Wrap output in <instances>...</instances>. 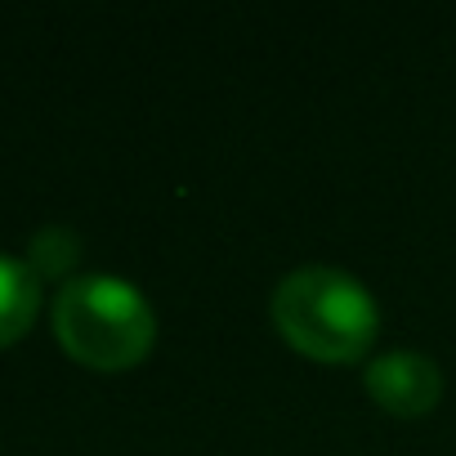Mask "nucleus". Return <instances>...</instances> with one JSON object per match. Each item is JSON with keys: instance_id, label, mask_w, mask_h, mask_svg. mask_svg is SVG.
<instances>
[{"instance_id": "f257e3e1", "label": "nucleus", "mask_w": 456, "mask_h": 456, "mask_svg": "<svg viewBox=\"0 0 456 456\" xmlns=\"http://www.w3.org/2000/svg\"><path fill=\"white\" fill-rule=\"evenodd\" d=\"M278 336L314 362H358L376 340V300L367 287L340 269L309 265L278 282L273 291Z\"/></svg>"}, {"instance_id": "f03ea898", "label": "nucleus", "mask_w": 456, "mask_h": 456, "mask_svg": "<svg viewBox=\"0 0 456 456\" xmlns=\"http://www.w3.org/2000/svg\"><path fill=\"white\" fill-rule=\"evenodd\" d=\"M54 336L72 362L90 371H126L152 354V305L126 278H72L54 296Z\"/></svg>"}, {"instance_id": "7ed1b4c3", "label": "nucleus", "mask_w": 456, "mask_h": 456, "mask_svg": "<svg viewBox=\"0 0 456 456\" xmlns=\"http://www.w3.org/2000/svg\"><path fill=\"white\" fill-rule=\"evenodd\" d=\"M367 394L389 416H425L443 398V371L411 349H394L367 362Z\"/></svg>"}, {"instance_id": "20e7f679", "label": "nucleus", "mask_w": 456, "mask_h": 456, "mask_svg": "<svg viewBox=\"0 0 456 456\" xmlns=\"http://www.w3.org/2000/svg\"><path fill=\"white\" fill-rule=\"evenodd\" d=\"M41 314V278L32 265L0 256V349H10L32 331Z\"/></svg>"}]
</instances>
